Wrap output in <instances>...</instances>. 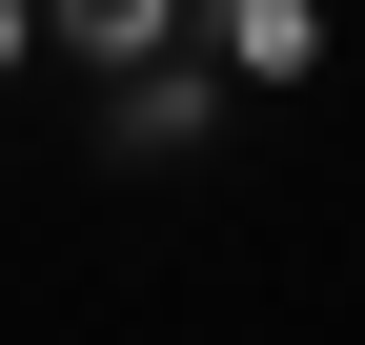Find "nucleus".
<instances>
[{
  "label": "nucleus",
  "mask_w": 365,
  "mask_h": 345,
  "mask_svg": "<svg viewBox=\"0 0 365 345\" xmlns=\"http://www.w3.org/2000/svg\"><path fill=\"white\" fill-rule=\"evenodd\" d=\"M203 122H223V61H203V41H163V61L102 81V143L122 163H203Z\"/></svg>",
  "instance_id": "f257e3e1"
},
{
  "label": "nucleus",
  "mask_w": 365,
  "mask_h": 345,
  "mask_svg": "<svg viewBox=\"0 0 365 345\" xmlns=\"http://www.w3.org/2000/svg\"><path fill=\"white\" fill-rule=\"evenodd\" d=\"M182 41H203L223 81H325V61H345L325 0H182Z\"/></svg>",
  "instance_id": "f03ea898"
},
{
  "label": "nucleus",
  "mask_w": 365,
  "mask_h": 345,
  "mask_svg": "<svg viewBox=\"0 0 365 345\" xmlns=\"http://www.w3.org/2000/svg\"><path fill=\"white\" fill-rule=\"evenodd\" d=\"M182 41V0H41V61L61 81H122V61H163Z\"/></svg>",
  "instance_id": "7ed1b4c3"
}]
</instances>
